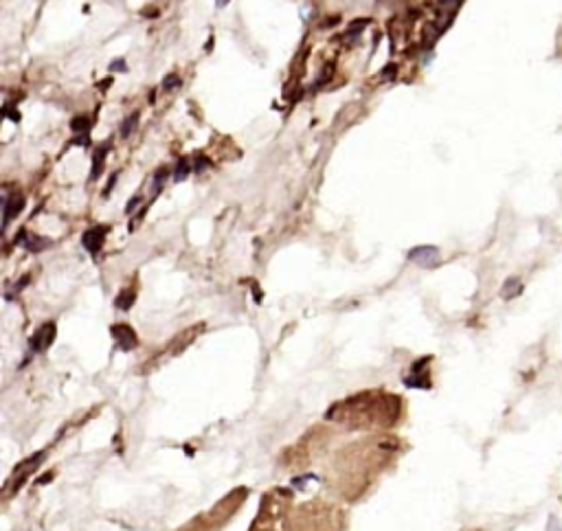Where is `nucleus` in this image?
Here are the masks:
<instances>
[{"label": "nucleus", "instance_id": "nucleus-1", "mask_svg": "<svg viewBox=\"0 0 562 531\" xmlns=\"http://www.w3.org/2000/svg\"><path fill=\"white\" fill-rule=\"evenodd\" d=\"M55 334H57L55 323H44L42 327L35 329V334L31 336V349H33V351H44V349H49L51 345H53V340H55Z\"/></svg>", "mask_w": 562, "mask_h": 531}, {"label": "nucleus", "instance_id": "nucleus-2", "mask_svg": "<svg viewBox=\"0 0 562 531\" xmlns=\"http://www.w3.org/2000/svg\"><path fill=\"white\" fill-rule=\"evenodd\" d=\"M105 233H108V229H105V226H92V229H88V231H86V233L82 235L84 248L88 250L90 255H97L99 250H101L103 242H105Z\"/></svg>", "mask_w": 562, "mask_h": 531}, {"label": "nucleus", "instance_id": "nucleus-3", "mask_svg": "<svg viewBox=\"0 0 562 531\" xmlns=\"http://www.w3.org/2000/svg\"><path fill=\"white\" fill-rule=\"evenodd\" d=\"M22 209H24V198L20 194L5 196V200H3V226L5 229L9 226V222L13 220V217H18L20 213H22Z\"/></svg>", "mask_w": 562, "mask_h": 531}, {"label": "nucleus", "instance_id": "nucleus-4", "mask_svg": "<svg viewBox=\"0 0 562 531\" xmlns=\"http://www.w3.org/2000/svg\"><path fill=\"white\" fill-rule=\"evenodd\" d=\"M112 336H115V340H117V347L123 351H130L138 345V338L130 325H115V327H112Z\"/></svg>", "mask_w": 562, "mask_h": 531}, {"label": "nucleus", "instance_id": "nucleus-5", "mask_svg": "<svg viewBox=\"0 0 562 531\" xmlns=\"http://www.w3.org/2000/svg\"><path fill=\"white\" fill-rule=\"evenodd\" d=\"M16 244L24 246L29 253H40V250L51 246L49 240H44V237H40V235H31V233H26V231H20V235H16Z\"/></svg>", "mask_w": 562, "mask_h": 531}, {"label": "nucleus", "instance_id": "nucleus-6", "mask_svg": "<svg viewBox=\"0 0 562 531\" xmlns=\"http://www.w3.org/2000/svg\"><path fill=\"white\" fill-rule=\"evenodd\" d=\"M437 257H439V253L435 246H418L408 253V259L418 266H433L437 261Z\"/></svg>", "mask_w": 562, "mask_h": 531}, {"label": "nucleus", "instance_id": "nucleus-7", "mask_svg": "<svg viewBox=\"0 0 562 531\" xmlns=\"http://www.w3.org/2000/svg\"><path fill=\"white\" fill-rule=\"evenodd\" d=\"M105 156H108V147L105 145H101V147L95 149V154H92V171H90V178L92 180H97L99 176H101L103 171V163H105Z\"/></svg>", "mask_w": 562, "mask_h": 531}, {"label": "nucleus", "instance_id": "nucleus-8", "mask_svg": "<svg viewBox=\"0 0 562 531\" xmlns=\"http://www.w3.org/2000/svg\"><path fill=\"white\" fill-rule=\"evenodd\" d=\"M167 176H169L167 167H158L154 171V178H152V196H154V198L163 191V184H165V180H167Z\"/></svg>", "mask_w": 562, "mask_h": 531}, {"label": "nucleus", "instance_id": "nucleus-9", "mask_svg": "<svg viewBox=\"0 0 562 531\" xmlns=\"http://www.w3.org/2000/svg\"><path fill=\"white\" fill-rule=\"evenodd\" d=\"M136 125H138V112H132L130 117H125L123 119V123L119 125V134H121L123 138H128L132 132L136 130Z\"/></svg>", "mask_w": 562, "mask_h": 531}, {"label": "nucleus", "instance_id": "nucleus-10", "mask_svg": "<svg viewBox=\"0 0 562 531\" xmlns=\"http://www.w3.org/2000/svg\"><path fill=\"white\" fill-rule=\"evenodd\" d=\"M191 171H194V167H191V165H189V161H187V158H180V161L176 163V167H174V174H171V176H174V180H176V182H182L184 178H187V176L191 174Z\"/></svg>", "mask_w": 562, "mask_h": 531}, {"label": "nucleus", "instance_id": "nucleus-11", "mask_svg": "<svg viewBox=\"0 0 562 531\" xmlns=\"http://www.w3.org/2000/svg\"><path fill=\"white\" fill-rule=\"evenodd\" d=\"M88 128H90V117H86V115H79L70 121V130L75 132V134H86Z\"/></svg>", "mask_w": 562, "mask_h": 531}, {"label": "nucleus", "instance_id": "nucleus-12", "mask_svg": "<svg viewBox=\"0 0 562 531\" xmlns=\"http://www.w3.org/2000/svg\"><path fill=\"white\" fill-rule=\"evenodd\" d=\"M134 298H136V294L132 290H123L121 294L117 296V301H115V305L119 310H130L132 308V303H134Z\"/></svg>", "mask_w": 562, "mask_h": 531}, {"label": "nucleus", "instance_id": "nucleus-13", "mask_svg": "<svg viewBox=\"0 0 562 531\" xmlns=\"http://www.w3.org/2000/svg\"><path fill=\"white\" fill-rule=\"evenodd\" d=\"M367 24H369V20H367V18H362V20H356V22H352V24H349V29H347V33H345V37H356V35H360V33H362V29H365Z\"/></svg>", "mask_w": 562, "mask_h": 531}, {"label": "nucleus", "instance_id": "nucleus-14", "mask_svg": "<svg viewBox=\"0 0 562 531\" xmlns=\"http://www.w3.org/2000/svg\"><path fill=\"white\" fill-rule=\"evenodd\" d=\"M191 167H194L196 174H200V171H204L207 167H211V161H209L207 156H202V154H196V156H194V165H191Z\"/></svg>", "mask_w": 562, "mask_h": 531}, {"label": "nucleus", "instance_id": "nucleus-15", "mask_svg": "<svg viewBox=\"0 0 562 531\" xmlns=\"http://www.w3.org/2000/svg\"><path fill=\"white\" fill-rule=\"evenodd\" d=\"M178 86H180V77H178L176 72H171V75H167V77L163 79V90H167V92H169V90H176Z\"/></svg>", "mask_w": 562, "mask_h": 531}, {"label": "nucleus", "instance_id": "nucleus-16", "mask_svg": "<svg viewBox=\"0 0 562 531\" xmlns=\"http://www.w3.org/2000/svg\"><path fill=\"white\" fill-rule=\"evenodd\" d=\"M110 68L117 70V72H125L128 70V64H125V59H115V62L110 64Z\"/></svg>", "mask_w": 562, "mask_h": 531}, {"label": "nucleus", "instance_id": "nucleus-17", "mask_svg": "<svg viewBox=\"0 0 562 531\" xmlns=\"http://www.w3.org/2000/svg\"><path fill=\"white\" fill-rule=\"evenodd\" d=\"M141 204V196H134L132 200L128 202V207H125V213H134V209Z\"/></svg>", "mask_w": 562, "mask_h": 531}, {"label": "nucleus", "instance_id": "nucleus-18", "mask_svg": "<svg viewBox=\"0 0 562 531\" xmlns=\"http://www.w3.org/2000/svg\"><path fill=\"white\" fill-rule=\"evenodd\" d=\"M72 145H90V138L86 136V134H79V138H75Z\"/></svg>", "mask_w": 562, "mask_h": 531}, {"label": "nucleus", "instance_id": "nucleus-19", "mask_svg": "<svg viewBox=\"0 0 562 531\" xmlns=\"http://www.w3.org/2000/svg\"><path fill=\"white\" fill-rule=\"evenodd\" d=\"M393 75H395V64H389V68L382 70V77H389V79H391Z\"/></svg>", "mask_w": 562, "mask_h": 531}, {"label": "nucleus", "instance_id": "nucleus-20", "mask_svg": "<svg viewBox=\"0 0 562 531\" xmlns=\"http://www.w3.org/2000/svg\"><path fill=\"white\" fill-rule=\"evenodd\" d=\"M110 84H112V79H103V82H99V88H108Z\"/></svg>", "mask_w": 562, "mask_h": 531}, {"label": "nucleus", "instance_id": "nucleus-21", "mask_svg": "<svg viewBox=\"0 0 562 531\" xmlns=\"http://www.w3.org/2000/svg\"><path fill=\"white\" fill-rule=\"evenodd\" d=\"M215 3H217V7H224V5L229 3V0H215Z\"/></svg>", "mask_w": 562, "mask_h": 531}]
</instances>
